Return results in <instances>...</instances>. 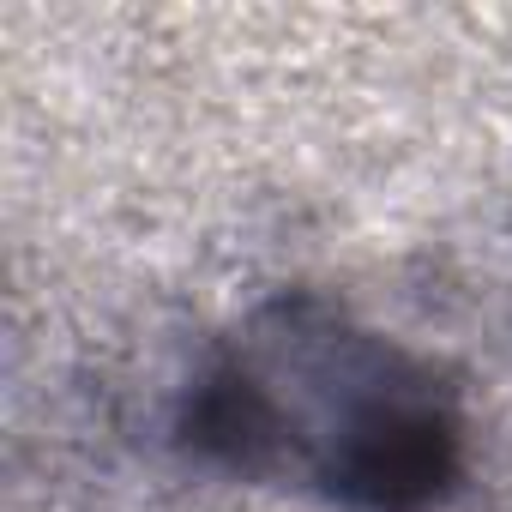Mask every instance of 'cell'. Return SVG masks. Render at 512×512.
<instances>
[{"instance_id":"cell-1","label":"cell","mask_w":512,"mask_h":512,"mask_svg":"<svg viewBox=\"0 0 512 512\" xmlns=\"http://www.w3.org/2000/svg\"><path fill=\"white\" fill-rule=\"evenodd\" d=\"M181 434L205 464L350 512H434L464 470L452 386L320 296L253 308L193 380Z\"/></svg>"}]
</instances>
